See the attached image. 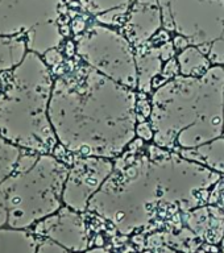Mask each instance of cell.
Wrapping results in <instances>:
<instances>
[{"label": "cell", "instance_id": "6da1fadb", "mask_svg": "<svg viewBox=\"0 0 224 253\" xmlns=\"http://www.w3.org/2000/svg\"><path fill=\"white\" fill-rule=\"evenodd\" d=\"M154 145L185 154L224 136V66L205 74L176 75L152 96Z\"/></svg>", "mask_w": 224, "mask_h": 253}, {"label": "cell", "instance_id": "7a4b0ae2", "mask_svg": "<svg viewBox=\"0 0 224 253\" xmlns=\"http://www.w3.org/2000/svg\"><path fill=\"white\" fill-rule=\"evenodd\" d=\"M162 25L177 33L174 47L194 46L213 66H224V0H157Z\"/></svg>", "mask_w": 224, "mask_h": 253}, {"label": "cell", "instance_id": "3957f363", "mask_svg": "<svg viewBox=\"0 0 224 253\" xmlns=\"http://www.w3.org/2000/svg\"><path fill=\"white\" fill-rule=\"evenodd\" d=\"M83 42L87 50L83 49L82 54L95 70L123 86L137 88V58L124 36L104 25H98L91 29Z\"/></svg>", "mask_w": 224, "mask_h": 253}, {"label": "cell", "instance_id": "277c9868", "mask_svg": "<svg viewBox=\"0 0 224 253\" xmlns=\"http://www.w3.org/2000/svg\"><path fill=\"white\" fill-rule=\"evenodd\" d=\"M157 3V0H138V8L132 12L130 20L131 33L137 41H146L156 35L158 28L162 25L160 5L153 8V4Z\"/></svg>", "mask_w": 224, "mask_h": 253}, {"label": "cell", "instance_id": "5b68a950", "mask_svg": "<svg viewBox=\"0 0 224 253\" xmlns=\"http://www.w3.org/2000/svg\"><path fill=\"white\" fill-rule=\"evenodd\" d=\"M178 62H179L178 65H179V71L182 75H193V77L205 74L206 71L213 66L209 58L194 46L186 47L179 51Z\"/></svg>", "mask_w": 224, "mask_h": 253}, {"label": "cell", "instance_id": "8992f818", "mask_svg": "<svg viewBox=\"0 0 224 253\" xmlns=\"http://www.w3.org/2000/svg\"><path fill=\"white\" fill-rule=\"evenodd\" d=\"M89 3H91V12L95 13H102V23H104L107 15L108 17V24H112V20H115L116 15H120L124 12L130 0H87Z\"/></svg>", "mask_w": 224, "mask_h": 253}]
</instances>
